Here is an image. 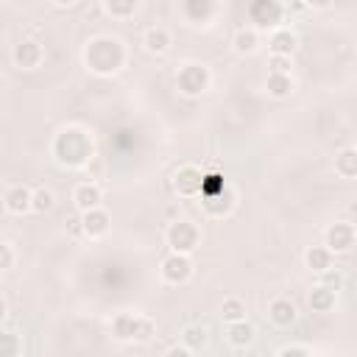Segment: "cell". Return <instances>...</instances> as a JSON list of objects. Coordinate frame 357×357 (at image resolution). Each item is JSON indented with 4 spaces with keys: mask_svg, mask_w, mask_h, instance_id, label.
Segmentation results:
<instances>
[{
    "mask_svg": "<svg viewBox=\"0 0 357 357\" xmlns=\"http://www.w3.org/2000/svg\"><path fill=\"white\" fill-rule=\"evenodd\" d=\"M84 67L92 73V75H100V78H109L114 73H120L126 67V59H128V50L123 45V39L117 36H109V33H100V36H92L86 45H84Z\"/></svg>",
    "mask_w": 357,
    "mask_h": 357,
    "instance_id": "cell-1",
    "label": "cell"
},
{
    "mask_svg": "<svg viewBox=\"0 0 357 357\" xmlns=\"http://www.w3.org/2000/svg\"><path fill=\"white\" fill-rule=\"evenodd\" d=\"M50 151H53V159L61 165V167H86L95 156V142L92 137L81 128V126H67L61 128L53 142H50Z\"/></svg>",
    "mask_w": 357,
    "mask_h": 357,
    "instance_id": "cell-2",
    "label": "cell"
},
{
    "mask_svg": "<svg viewBox=\"0 0 357 357\" xmlns=\"http://www.w3.org/2000/svg\"><path fill=\"white\" fill-rule=\"evenodd\" d=\"M165 243H167L170 251L192 254V251L201 245V229H198L195 220L178 218V220H173V223L165 229Z\"/></svg>",
    "mask_w": 357,
    "mask_h": 357,
    "instance_id": "cell-3",
    "label": "cell"
},
{
    "mask_svg": "<svg viewBox=\"0 0 357 357\" xmlns=\"http://www.w3.org/2000/svg\"><path fill=\"white\" fill-rule=\"evenodd\" d=\"M212 84V73L209 67L198 64V61H190L178 70L176 75V89L184 95V98H201Z\"/></svg>",
    "mask_w": 357,
    "mask_h": 357,
    "instance_id": "cell-4",
    "label": "cell"
},
{
    "mask_svg": "<svg viewBox=\"0 0 357 357\" xmlns=\"http://www.w3.org/2000/svg\"><path fill=\"white\" fill-rule=\"evenodd\" d=\"M192 271H195L192 254H178V251H170L159 265V276L167 284H187L192 279Z\"/></svg>",
    "mask_w": 357,
    "mask_h": 357,
    "instance_id": "cell-5",
    "label": "cell"
},
{
    "mask_svg": "<svg viewBox=\"0 0 357 357\" xmlns=\"http://www.w3.org/2000/svg\"><path fill=\"white\" fill-rule=\"evenodd\" d=\"M237 206V190L226 181L218 192H209V195H201V209L206 218H226L231 215Z\"/></svg>",
    "mask_w": 357,
    "mask_h": 357,
    "instance_id": "cell-6",
    "label": "cell"
},
{
    "mask_svg": "<svg viewBox=\"0 0 357 357\" xmlns=\"http://www.w3.org/2000/svg\"><path fill=\"white\" fill-rule=\"evenodd\" d=\"M324 243L335 251V254H346L357 245V226L349 220H335L326 226L324 231Z\"/></svg>",
    "mask_w": 357,
    "mask_h": 357,
    "instance_id": "cell-7",
    "label": "cell"
},
{
    "mask_svg": "<svg viewBox=\"0 0 357 357\" xmlns=\"http://www.w3.org/2000/svg\"><path fill=\"white\" fill-rule=\"evenodd\" d=\"M248 17L254 28H279L284 17V3L279 0H254L248 6Z\"/></svg>",
    "mask_w": 357,
    "mask_h": 357,
    "instance_id": "cell-8",
    "label": "cell"
},
{
    "mask_svg": "<svg viewBox=\"0 0 357 357\" xmlns=\"http://www.w3.org/2000/svg\"><path fill=\"white\" fill-rule=\"evenodd\" d=\"M204 170L195 167V165H181L173 176V190L181 195V198H201V190H204Z\"/></svg>",
    "mask_w": 357,
    "mask_h": 357,
    "instance_id": "cell-9",
    "label": "cell"
},
{
    "mask_svg": "<svg viewBox=\"0 0 357 357\" xmlns=\"http://www.w3.org/2000/svg\"><path fill=\"white\" fill-rule=\"evenodd\" d=\"M3 209L8 215H25L33 212V190L28 184H8L3 190Z\"/></svg>",
    "mask_w": 357,
    "mask_h": 357,
    "instance_id": "cell-10",
    "label": "cell"
},
{
    "mask_svg": "<svg viewBox=\"0 0 357 357\" xmlns=\"http://www.w3.org/2000/svg\"><path fill=\"white\" fill-rule=\"evenodd\" d=\"M11 59H14V64H17L20 70H36V67L45 61V47H42V42L25 36V39H20V42L14 45Z\"/></svg>",
    "mask_w": 357,
    "mask_h": 357,
    "instance_id": "cell-11",
    "label": "cell"
},
{
    "mask_svg": "<svg viewBox=\"0 0 357 357\" xmlns=\"http://www.w3.org/2000/svg\"><path fill=\"white\" fill-rule=\"evenodd\" d=\"M268 318H271L273 326L287 329V326L296 324V318H298V307H296L293 298H287V296H276V298L268 301Z\"/></svg>",
    "mask_w": 357,
    "mask_h": 357,
    "instance_id": "cell-12",
    "label": "cell"
},
{
    "mask_svg": "<svg viewBox=\"0 0 357 357\" xmlns=\"http://www.w3.org/2000/svg\"><path fill=\"white\" fill-rule=\"evenodd\" d=\"M81 223H84V237L98 240V237H103V234L109 231L112 218H109V212H106L103 206H95V209L81 212Z\"/></svg>",
    "mask_w": 357,
    "mask_h": 357,
    "instance_id": "cell-13",
    "label": "cell"
},
{
    "mask_svg": "<svg viewBox=\"0 0 357 357\" xmlns=\"http://www.w3.org/2000/svg\"><path fill=\"white\" fill-rule=\"evenodd\" d=\"M100 201H103L100 184H95V181H81V184H75V190H73V204H75L78 212L95 209V206H100Z\"/></svg>",
    "mask_w": 357,
    "mask_h": 357,
    "instance_id": "cell-14",
    "label": "cell"
},
{
    "mask_svg": "<svg viewBox=\"0 0 357 357\" xmlns=\"http://www.w3.org/2000/svg\"><path fill=\"white\" fill-rule=\"evenodd\" d=\"M296 47H298V36H296L290 28L279 25V28L271 31V36H268V50H271L273 56H293Z\"/></svg>",
    "mask_w": 357,
    "mask_h": 357,
    "instance_id": "cell-15",
    "label": "cell"
},
{
    "mask_svg": "<svg viewBox=\"0 0 357 357\" xmlns=\"http://www.w3.org/2000/svg\"><path fill=\"white\" fill-rule=\"evenodd\" d=\"M304 265H307V271H312V273H324V271H329L332 265H335V251L324 243V245H310L307 251H304Z\"/></svg>",
    "mask_w": 357,
    "mask_h": 357,
    "instance_id": "cell-16",
    "label": "cell"
},
{
    "mask_svg": "<svg viewBox=\"0 0 357 357\" xmlns=\"http://www.w3.org/2000/svg\"><path fill=\"white\" fill-rule=\"evenodd\" d=\"M137 329H139V315L137 312H117L112 318V337L120 343L137 340Z\"/></svg>",
    "mask_w": 357,
    "mask_h": 357,
    "instance_id": "cell-17",
    "label": "cell"
},
{
    "mask_svg": "<svg viewBox=\"0 0 357 357\" xmlns=\"http://www.w3.org/2000/svg\"><path fill=\"white\" fill-rule=\"evenodd\" d=\"M142 45H145L148 53L162 56V53L170 50L173 36H170V31H167L165 25H151V28H145V33H142Z\"/></svg>",
    "mask_w": 357,
    "mask_h": 357,
    "instance_id": "cell-18",
    "label": "cell"
},
{
    "mask_svg": "<svg viewBox=\"0 0 357 357\" xmlns=\"http://www.w3.org/2000/svg\"><path fill=\"white\" fill-rule=\"evenodd\" d=\"M231 47H234L237 56H251V53H257V50H259V28H254V25L237 28L234 36H231Z\"/></svg>",
    "mask_w": 357,
    "mask_h": 357,
    "instance_id": "cell-19",
    "label": "cell"
},
{
    "mask_svg": "<svg viewBox=\"0 0 357 357\" xmlns=\"http://www.w3.org/2000/svg\"><path fill=\"white\" fill-rule=\"evenodd\" d=\"M335 301H337V290H332V287H326L321 282L307 293V304H310L312 312H332Z\"/></svg>",
    "mask_w": 357,
    "mask_h": 357,
    "instance_id": "cell-20",
    "label": "cell"
},
{
    "mask_svg": "<svg viewBox=\"0 0 357 357\" xmlns=\"http://www.w3.org/2000/svg\"><path fill=\"white\" fill-rule=\"evenodd\" d=\"M254 326L243 318V321H229L226 324V340H229V346H234V349H245V346H251L254 343Z\"/></svg>",
    "mask_w": 357,
    "mask_h": 357,
    "instance_id": "cell-21",
    "label": "cell"
},
{
    "mask_svg": "<svg viewBox=\"0 0 357 357\" xmlns=\"http://www.w3.org/2000/svg\"><path fill=\"white\" fill-rule=\"evenodd\" d=\"M265 92H268L271 98H276V100L290 98V92H293V75H290V73H268V78H265Z\"/></svg>",
    "mask_w": 357,
    "mask_h": 357,
    "instance_id": "cell-22",
    "label": "cell"
},
{
    "mask_svg": "<svg viewBox=\"0 0 357 357\" xmlns=\"http://www.w3.org/2000/svg\"><path fill=\"white\" fill-rule=\"evenodd\" d=\"M335 173L340 178H357V148L354 145L340 148L335 153Z\"/></svg>",
    "mask_w": 357,
    "mask_h": 357,
    "instance_id": "cell-23",
    "label": "cell"
},
{
    "mask_svg": "<svg viewBox=\"0 0 357 357\" xmlns=\"http://www.w3.org/2000/svg\"><path fill=\"white\" fill-rule=\"evenodd\" d=\"M206 340H209V332H206L204 324H187V326L181 329V343H184L190 351H201V349L206 346Z\"/></svg>",
    "mask_w": 357,
    "mask_h": 357,
    "instance_id": "cell-24",
    "label": "cell"
},
{
    "mask_svg": "<svg viewBox=\"0 0 357 357\" xmlns=\"http://www.w3.org/2000/svg\"><path fill=\"white\" fill-rule=\"evenodd\" d=\"M245 301L240 298V296H226L223 298V304H220V315H223V321L229 324V321H243L245 318Z\"/></svg>",
    "mask_w": 357,
    "mask_h": 357,
    "instance_id": "cell-25",
    "label": "cell"
},
{
    "mask_svg": "<svg viewBox=\"0 0 357 357\" xmlns=\"http://www.w3.org/2000/svg\"><path fill=\"white\" fill-rule=\"evenodd\" d=\"M137 3L139 0H103V8L112 20H128V17H134Z\"/></svg>",
    "mask_w": 357,
    "mask_h": 357,
    "instance_id": "cell-26",
    "label": "cell"
},
{
    "mask_svg": "<svg viewBox=\"0 0 357 357\" xmlns=\"http://www.w3.org/2000/svg\"><path fill=\"white\" fill-rule=\"evenodd\" d=\"M53 206H56L53 190H50V187H36V190H33V212L45 215V212H50Z\"/></svg>",
    "mask_w": 357,
    "mask_h": 357,
    "instance_id": "cell-27",
    "label": "cell"
},
{
    "mask_svg": "<svg viewBox=\"0 0 357 357\" xmlns=\"http://www.w3.org/2000/svg\"><path fill=\"white\" fill-rule=\"evenodd\" d=\"M153 335H156V324H153V318L139 315V329H137V340H134V343H148Z\"/></svg>",
    "mask_w": 357,
    "mask_h": 357,
    "instance_id": "cell-28",
    "label": "cell"
},
{
    "mask_svg": "<svg viewBox=\"0 0 357 357\" xmlns=\"http://www.w3.org/2000/svg\"><path fill=\"white\" fill-rule=\"evenodd\" d=\"M293 70V56H273L268 59V73H290Z\"/></svg>",
    "mask_w": 357,
    "mask_h": 357,
    "instance_id": "cell-29",
    "label": "cell"
},
{
    "mask_svg": "<svg viewBox=\"0 0 357 357\" xmlns=\"http://www.w3.org/2000/svg\"><path fill=\"white\" fill-rule=\"evenodd\" d=\"M14 262H17V251H14V243H0V268L3 271H11L14 268Z\"/></svg>",
    "mask_w": 357,
    "mask_h": 357,
    "instance_id": "cell-30",
    "label": "cell"
},
{
    "mask_svg": "<svg viewBox=\"0 0 357 357\" xmlns=\"http://www.w3.org/2000/svg\"><path fill=\"white\" fill-rule=\"evenodd\" d=\"M321 284H326V287H332V290H340V287H343V273H340L337 268H329V271L321 273Z\"/></svg>",
    "mask_w": 357,
    "mask_h": 357,
    "instance_id": "cell-31",
    "label": "cell"
},
{
    "mask_svg": "<svg viewBox=\"0 0 357 357\" xmlns=\"http://www.w3.org/2000/svg\"><path fill=\"white\" fill-rule=\"evenodd\" d=\"M276 354H279V357H310L312 349H310V346H282Z\"/></svg>",
    "mask_w": 357,
    "mask_h": 357,
    "instance_id": "cell-32",
    "label": "cell"
},
{
    "mask_svg": "<svg viewBox=\"0 0 357 357\" xmlns=\"http://www.w3.org/2000/svg\"><path fill=\"white\" fill-rule=\"evenodd\" d=\"M332 3L335 0H304V6L312 11H326V8H332Z\"/></svg>",
    "mask_w": 357,
    "mask_h": 357,
    "instance_id": "cell-33",
    "label": "cell"
},
{
    "mask_svg": "<svg viewBox=\"0 0 357 357\" xmlns=\"http://www.w3.org/2000/svg\"><path fill=\"white\" fill-rule=\"evenodd\" d=\"M187 354H192V351H190L184 343H181V346H170V349H167V357H187Z\"/></svg>",
    "mask_w": 357,
    "mask_h": 357,
    "instance_id": "cell-34",
    "label": "cell"
},
{
    "mask_svg": "<svg viewBox=\"0 0 357 357\" xmlns=\"http://www.w3.org/2000/svg\"><path fill=\"white\" fill-rule=\"evenodd\" d=\"M56 8H70V6H75V0H50Z\"/></svg>",
    "mask_w": 357,
    "mask_h": 357,
    "instance_id": "cell-35",
    "label": "cell"
},
{
    "mask_svg": "<svg viewBox=\"0 0 357 357\" xmlns=\"http://www.w3.org/2000/svg\"><path fill=\"white\" fill-rule=\"evenodd\" d=\"M279 3H287V0H279Z\"/></svg>",
    "mask_w": 357,
    "mask_h": 357,
    "instance_id": "cell-36",
    "label": "cell"
},
{
    "mask_svg": "<svg viewBox=\"0 0 357 357\" xmlns=\"http://www.w3.org/2000/svg\"><path fill=\"white\" fill-rule=\"evenodd\" d=\"M354 148H357V139H354Z\"/></svg>",
    "mask_w": 357,
    "mask_h": 357,
    "instance_id": "cell-37",
    "label": "cell"
},
{
    "mask_svg": "<svg viewBox=\"0 0 357 357\" xmlns=\"http://www.w3.org/2000/svg\"><path fill=\"white\" fill-rule=\"evenodd\" d=\"M3 3H8V0H3Z\"/></svg>",
    "mask_w": 357,
    "mask_h": 357,
    "instance_id": "cell-38",
    "label": "cell"
}]
</instances>
